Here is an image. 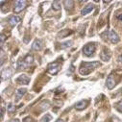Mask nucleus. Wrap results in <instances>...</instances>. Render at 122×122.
I'll return each instance as SVG.
<instances>
[{"mask_svg":"<svg viewBox=\"0 0 122 122\" xmlns=\"http://www.w3.org/2000/svg\"><path fill=\"white\" fill-rule=\"evenodd\" d=\"M119 62H120V63H122V55H121V56H119Z\"/></svg>","mask_w":122,"mask_h":122,"instance_id":"29","label":"nucleus"},{"mask_svg":"<svg viewBox=\"0 0 122 122\" xmlns=\"http://www.w3.org/2000/svg\"><path fill=\"white\" fill-rule=\"evenodd\" d=\"M24 62L29 66V65H31L33 62H34V58H33V56L32 55H27L25 58H24Z\"/></svg>","mask_w":122,"mask_h":122,"instance_id":"16","label":"nucleus"},{"mask_svg":"<svg viewBox=\"0 0 122 122\" xmlns=\"http://www.w3.org/2000/svg\"><path fill=\"white\" fill-rule=\"evenodd\" d=\"M27 64L24 62V61H18V67L19 68H23V69H25V68H27Z\"/></svg>","mask_w":122,"mask_h":122,"instance_id":"20","label":"nucleus"},{"mask_svg":"<svg viewBox=\"0 0 122 122\" xmlns=\"http://www.w3.org/2000/svg\"><path fill=\"white\" fill-rule=\"evenodd\" d=\"M116 17H117V19H118L119 21L122 22V14H118V15H116Z\"/></svg>","mask_w":122,"mask_h":122,"instance_id":"27","label":"nucleus"},{"mask_svg":"<svg viewBox=\"0 0 122 122\" xmlns=\"http://www.w3.org/2000/svg\"><path fill=\"white\" fill-rule=\"evenodd\" d=\"M115 84H116V83H115V80H114L112 74L109 75V77H108V79H107V86H108V88H109V89H112V88L114 87Z\"/></svg>","mask_w":122,"mask_h":122,"instance_id":"8","label":"nucleus"},{"mask_svg":"<svg viewBox=\"0 0 122 122\" xmlns=\"http://www.w3.org/2000/svg\"><path fill=\"white\" fill-rule=\"evenodd\" d=\"M26 91H27L26 88H18L16 90V101H19L22 98V96H24Z\"/></svg>","mask_w":122,"mask_h":122,"instance_id":"14","label":"nucleus"},{"mask_svg":"<svg viewBox=\"0 0 122 122\" xmlns=\"http://www.w3.org/2000/svg\"><path fill=\"white\" fill-rule=\"evenodd\" d=\"M100 57H101V59L104 61V62H108V61H110V59L112 57V53L107 47H104L102 52H101V54H100Z\"/></svg>","mask_w":122,"mask_h":122,"instance_id":"4","label":"nucleus"},{"mask_svg":"<svg viewBox=\"0 0 122 122\" xmlns=\"http://www.w3.org/2000/svg\"><path fill=\"white\" fill-rule=\"evenodd\" d=\"M56 122H64V120H63V119H58Z\"/></svg>","mask_w":122,"mask_h":122,"instance_id":"30","label":"nucleus"},{"mask_svg":"<svg viewBox=\"0 0 122 122\" xmlns=\"http://www.w3.org/2000/svg\"><path fill=\"white\" fill-rule=\"evenodd\" d=\"M5 39H6L5 35H4V34H1V45L4 43V41H5Z\"/></svg>","mask_w":122,"mask_h":122,"instance_id":"25","label":"nucleus"},{"mask_svg":"<svg viewBox=\"0 0 122 122\" xmlns=\"http://www.w3.org/2000/svg\"><path fill=\"white\" fill-rule=\"evenodd\" d=\"M110 41H111L112 43H114V44L119 41L118 35L116 34V32L113 31V30H112V31H111V33H110Z\"/></svg>","mask_w":122,"mask_h":122,"instance_id":"11","label":"nucleus"},{"mask_svg":"<svg viewBox=\"0 0 122 122\" xmlns=\"http://www.w3.org/2000/svg\"><path fill=\"white\" fill-rule=\"evenodd\" d=\"M4 112H5V109L3 107H1V120L3 119V116H4Z\"/></svg>","mask_w":122,"mask_h":122,"instance_id":"26","label":"nucleus"},{"mask_svg":"<svg viewBox=\"0 0 122 122\" xmlns=\"http://www.w3.org/2000/svg\"><path fill=\"white\" fill-rule=\"evenodd\" d=\"M41 47H42V41H40V40H36V41H34V43L32 44V49L35 50V51L41 50Z\"/></svg>","mask_w":122,"mask_h":122,"instance_id":"12","label":"nucleus"},{"mask_svg":"<svg viewBox=\"0 0 122 122\" xmlns=\"http://www.w3.org/2000/svg\"><path fill=\"white\" fill-rule=\"evenodd\" d=\"M51 119H52V116H51L50 114H45V115L41 118V122H49V121H51Z\"/></svg>","mask_w":122,"mask_h":122,"instance_id":"19","label":"nucleus"},{"mask_svg":"<svg viewBox=\"0 0 122 122\" xmlns=\"http://www.w3.org/2000/svg\"><path fill=\"white\" fill-rule=\"evenodd\" d=\"M116 108H117V110H118L119 112H122V99L116 104Z\"/></svg>","mask_w":122,"mask_h":122,"instance_id":"23","label":"nucleus"},{"mask_svg":"<svg viewBox=\"0 0 122 122\" xmlns=\"http://www.w3.org/2000/svg\"><path fill=\"white\" fill-rule=\"evenodd\" d=\"M8 112H15V106L14 104H9L8 105Z\"/></svg>","mask_w":122,"mask_h":122,"instance_id":"22","label":"nucleus"},{"mask_svg":"<svg viewBox=\"0 0 122 122\" xmlns=\"http://www.w3.org/2000/svg\"><path fill=\"white\" fill-rule=\"evenodd\" d=\"M11 122H19V120L18 119H13Z\"/></svg>","mask_w":122,"mask_h":122,"instance_id":"28","label":"nucleus"},{"mask_svg":"<svg viewBox=\"0 0 122 122\" xmlns=\"http://www.w3.org/2000/svg\"><path fill=\"white\" fill-rule=\"evenodd\" d=\"M69 33H71V32L68 31V30H64L63 32H61V33L59 34V37H60V38H65V37H66V35L69 34Z\"/></svg>","mask_w":122,"mask_h":122,"instance_id":"21","label":"nucleus"},{"mask_svg":"<svg viewBox=\"0 0 122 122\" xmlns=\"http://www.w3.org/2000/svg\"><path fill=\"white\" fill-rule=\"evenodd\" d=\"M95 52V44L94 43H87L83 48V53L86 56H91Z\"/></svg>","mask_w":122,"mask_h":122,"instance_id":"2","label":"nucleus"},{"mask_svg":"<svg viewBox=\"0 0 122 122\" xmlns=\"http://www.w3.org/2000/svg\"><path fill=\"white\" fill-rule=\"evenodd\" d=\"M52 8H53L55 11L61 10V2H60V1H54V2L52 3Z\"/></svg>","mask_w":122,"mask_h":122,"instance_id":"18","label":"nucleus"},{"mask_svg":"<svg viewBox=\"0 0 122 122\" xmlns=\"http://www.w3.org/2000/svg\"><path fill=\"white\" fill-rule=\"evenodd\" d=\"M23 122H35V121L33 120V118H31L30 116H28V117H25V118L23 119Z\"/></svg>","mask_w":122,"mask_h":122,"instance_id":"24","label":"nucleus"},{"mask_svg":"<svg viewBox=\"0 0 122 122\" xmlns=\"http://www.w3.org/2000/svg\"><path fill=\"white\" fill-rule=\"evenodd\" d=\"M65 3V7H66V9L67 10V11H71V10H73V8H74V2L73 1H65L64 2Z\"/></svg>","mask_w":122,"mask_h":122,"instance_id":"15","label":"nucleus"},{"mask_svg":"<svg viewBox=\"0 0 122 122\" xmlns=\"http://www.w3.org/2000/svg\"><path fill=\"white\" fill-rule=\"evenodd\" d=\"M16 82H17L18 84L28 85V84H29V82H30V78H29L27 75L22 74V75H20V76H19V77L16 79Z\"/></svg>","mask_w":122,"mask_h":122,"instance_id":"7","label":"nucleus"},{"mask_svg":"<svg viewBox=\"0 0 122 122\" xmlns=\"http://www.w3.org/2000/svg\"><path fill=\"white\" fill-rule=\"evenodd\" d=\"M101 66V64L99 62H92V63H82L80 68H79V72L81 75H88L89 73H91L94 69H96L97 67H99Z\"/></svg>","mask_w":122,"mask_h":122,"instance_id":"1","label":"nucleus"},{"mask_svg":"<svg viewBox=\"0 0 122 122\" xmlns=\"http://www.w3.org/2000/svg\"><path fill=\"white\" fill-rule=\"evenodd\" d=\"M87 103H88V102H87L86 100H82V101L76 103V105H75V109H76L77 111H82V110L86 109V107L87 106Z\"/></svg>","mask_w":122,"mask_h":122,"instance_id":"10","label":"nucleus"},{"mask_svg":"<svg viewBox=\"0 0 122 122\" xmlns=\"http://www.w3.org/2000/svg\"><path fill=\"white\" fill-rule=\"evenodd\" d=\"M26 7V1H15V8H14V12L15 14L20 13L22 10H24Z\"/></svg>","mask_w":122,"mask_h":122,"instance_id":"5","label":"nucleus"},{"mask_svg":"<svg viewBox=\"0 0 122 122\" xmlns=\"http://www.w3.org/2000/svg\"><path fill=\"white\" fill-rule=\"evenodd\" d=\"M8 22H9V24H10L12 27H15V26H16V25L20 22V17H18V16H16V15H12V16L9 17Z\"/></svg>","mask_w":122,"mask_h":122,"instance_id":"6","label":"nucleus"},{"mask_svg":"<svg viewBox=\"0 0 122 122\" xmlns=\"http://www.w3.org/2000/svg\"><path fill=\"white\" fill-rule=\"evenodd\" d=\"M59 70H60V64H59L58 62H55V63L50 64V65L48 66L47 71H48V73L51 74V75L57 74V73L59 72Z\"/></svg>","mask_w":122,"mask_h":122,"instance_id":"3","label":"nucleus"},{"mask_svg":"<svg viewBox=\"0 0 122 122\" xmlns=\"http://www.w3.org/2000/svg\"><path fill=\"white\" fill-rule=\"evenodd\" d=\"M94 9V6L92 5V4H88V5H86L83 10H82V12H81V14L83 15H86V14H88V13H90L91 11H92Z\"/></svg>","mask_w":122,"mask_h":122,"instance_id":"13","label":"nucleus"},{"mask_svg":"<svg viewBox=\"0 0 122 122\" xmlns=\"http://www.w3.org/2000/svg\"><path fill=\"white\" fill-rule=\"evenodd\" d=\"M11 76H12V70L10 68H6V69L2 70V72H1V79H2V81L9 79Z\"/></svg>","mask_w":122,"mask_h":122,"instance_id":"9","label":"nucleus"},{"mask_svg":"<svg viewBox=\"0 0 122 122\" xmlns=\"http://www.w3.org/2000/svg\"><path fill=\"white\" fill-rule=\"evenodd\" d=\"M41 111H45V110H48L50 108V103L48 101H43L41 104Z\"/></svg>","mask_w":122,"mask_h":122,"instance_id":"17","label":"nucleus"}]
</instances>
